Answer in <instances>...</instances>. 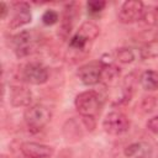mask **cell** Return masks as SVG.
Masks as SVG:
<instances>
[{"instance_id": "4", "label": "cell", "mask_w": 158, "mask_h": 158, "mask_svg": "<svg viewBox=\"0 0 158 158\" xmlns=\"http://www.w3.org/2000/svg\"><path fill=\"white\" fill-rule=\"evenodd\" d=\"M36 37L32 31L23 30L19 33H16L12 37L11 44H12V51L19 58L27 57L35 51L36 47Z\"/></svg>"}, {"instance_id": "8", "label": "cell", "mask_w": 158, "mask_h": 158, "mask_svg": "<svg viewBox=\"0 0 158 158\" xmlns=\"http://www.w3.org/2000/svg\"><path fill=\"white\" fill-rule=\"evenodd\" d=\"M102 75V63L101 62H89L81 65L78 70V77L85 85H95L101 81Z\"/></svg>"}, {"instance_id": "17", "label": "cell", "mask_w": 158, "mask_h": 158, "mask_svg": "<svg viewBox=\"0 0 158 158\" xmlns=\"http://www.w3.org/2000/svg\"><path fill=\"white\" fill-rule=\"evenodd\" d=\"M58 20H59L58 12H57L56 10H52V9L46 10V11L43 12V15H42V22H43L46 26H52V25L57 23Z\"/></svg>"}, {"instance_id": "6", "label": "cell", "mask_w": 158, "mask_h": 158, "mask_svg": "<svg viewBox=\"0 0 158 158\" xmlns=\"http://www.w3.org/2000/svg\"><path fill=\"white\" fill-rule=\"evenodd\" d=\"M118 20L122 23H135L143 19L144 16V5L139 0H128L125 1L118 10Z\"/></svg>"}, {"instance_id": "11", "label": "cell", "mask_w": 158, "mask_h": 158, "mask_svg": "<svg viewBox=\"0 0 158 158\" xmlns=\"http://www.w3.org/2000/svg\"><path fill=\"white\" fill-rule=\"evenodd\" d=\"M123 153L126 158H152L153 148L149 143L139 141V142H133L128 144L125 148Z\"/></svg>"}, {"instance_id": "10", "label": "cell", "mask_w": 158, "mask_h": 158, "mask_svg": "<svg viewBox=\"0 0 158 158\" xmlns=\"http://www.w3.org/2000/svg\"><path fill=\"white\" fill-rule=\"evenodd\" d=\"M20 152L25 158H49L53 154V148L37 142H23L20 146Z\"/></svg>"}, {"instance_id": "13", "label": "cell", "mask_w": 158, "mask_h": 158, "mask_svg": "<svg viewBox=\"0 0 158 158\" xmlns=\"http://www.w3.org/2000/svg\"><path fill=\"white\" fill-rule=\"evenodd\" d=\"M74 6H75L74 2L69 4V5L65 7L64 14H63V20H62V23H60V33H62L64 37H67V36L70 33V31H72V28H73V23H74L77 16H78L77 9H75Z\"/></svg>"}, {"instance_id": "2", "label": "cell", "mask_w": 158, "mask_h": 158, "mask_svg": "<svg viewBox=\"0 0 158 158\" xmlns=\"http://www.w3.org/2000/svg\"><path fill=\"white\" fill-rule=\"evenodd\" d=\"M75 109L80 116L96 117L101 109V98L95 90H86L77 95L74 100Z\"/></svg>"}, {"instance_id": "3", "label": "cell", "mask_w": 158, "mask_h": 158, "mask_svg": "<svg viewBox=\"0 0 158 158\" xmlns=\"http://www.w3.org/2000/svg\"><path fill=\"white\" fill-rule=\"evenodd\" d=\"M51 116H52L51 111L44 105L41 104L28 106L23 114V118L27 127L35 132L41 131L49 122Z\"/></svg>"}, {"instance_id": "12", "label": "cell", "mask_w": 158, "mask_h": 158, "mask_svg": "<svg viewBox=\"0 0 158 158\" xmlns=\"http://www.w3.org/2000/svg\"><path fill=\"white\" fill-rule=\"evenodd\" d=\"M32 101V93L22 85H14L10 89V102L12 106H28Z\"/></svg>"}, {"instance_id": "16", "label": "cell", "mask_w": 158, "mask_h": 158, "mask_svg": "<svg viewBox=\"0 0 158 158\" xmlns=\"http://www.w3.org/2000/svg\"><path fill=\"white\" fill-rule=\"evenodd\" d=\"M106 6V2L102 1V0H91V1H88L86 2V9H88V12L91 14V15H96V14H100Z\"/></svg>"}, {"instance_id": "19", "label": "cell", "mask_w": 158, "mask_h": 158, "mask_svg": "<svg viewBox=\"0 0 158 158\" xmlns=\"http://www.w3.org/2000/svg\"><path fill=\"white\" fill-rule=\"evenodd\" d=\"M0 17H1V20H4L6 16H7V14H9V6L6 5V2H4V1H1L0 2Z\"/></svg>"}, {"instance_id": "9", "label": "cell", "mask_w": 158, "mask_h": 158, "mask_svg": "<svg viewBox=\"0 0 158 158\" xmlns=\"http://www.w3.org/2000/svg\"><path fill=\"white\" fill-rule=\"evenodd\" d=\"M32 20L31 7L25 1H17L12 5V17L10 20V28H19L23 25L30 23Z\"/></svg>"}, {"instance_id": "14", "label": "cell", "mask_w": 158, "mask_h": 158, "mask_svg": "<svg viewBox=\"0 0 158 158\" xmlns=\"http://www.w3.org/2000/svg\"><path fill=\"white\" fill-rule=\"evenodd\" d=\"M141 86L147 91H154L158 89V72L146 70L139 77Z\"/></svg>"}, {"instance_id": "1", "label": "cell", "mask_w": 158, "mask_h": 158, "mask_svg": "<svg viewBox=\"0 0 158 158\" xmlns=\"http://www.w3.org/2000/svg\"><path fill=\"white\" fill-rule=\"evenodd\" d=\"M100 28L91 21L83 22L69 40V49L73 52L86 51L88 46L99 36Z\"/></svg>"}, {"instance_id": "15", "label": "cell", "mask_w": 158, "mask_h": 158, "mask_svg": "<svg viewBox=\"0 0 158 158\" xmlns=\"http://www.w3.org/2000/svg\"><path fill=\"white\" fill-rule=\"evenodd\" d=\"M116 59L121 63H131L135 59V53L131 48H120L116 51Z\"/></svg>"}, {"instance_id": "7", "label": "cell", "mask_w": 158, "mask_h": 158, "mask_svg": "<svg viewBox=\"0 0 158 158\" xmlns=\"http://www.w3.org/2000/svg\"><path fill=\"white\" fill-rule=\"evenodd\" d=\"M48 70L47 68L41 63H28L22 69V78L25 81L33 84V85H41L44 84L48 80Z\"/></svg>"}, {"instance_id": "18", "label": "cell", "mask_w": 158, "mask_h": 158, "mask_svg": "<svg viewBox=\"0 0 158 158\" xmlns=\"http://www.w3.org/2000/svg\"><path fill=\"white\" fill-rule=\"evenodd\" d=\"M146 126H147V128H148L151 132H153V133H158V115L151 117V118L147 121Z\"/></svg>"}, {"instance_id": "5", "label": "cell", "mask_w": 158, "mask_h": 158, "mask_svg": "<svg viewBox=\"0 0 158 158\" xmlns=\"http://www.w3.org/2000/svg\"><path fill=\"white\" fill-rule=\"evenodd\" d=\"M102 128L106 133L112 136H118L128 131L130 128V120L127 116L120 111H112L109 112L104 121H102Z\"/></svg>"}, {"instance_id": "20", "label": "cell", "mask_w": 158, "mask_h": 158, "mask_svg": "<svg viewBox=\"0 0 158 158\" xmlns=\"http://www.w3.org/2000/svg\"><path fill=\"white\" fill-rule=\"evenodd\" d=\"M152 22H153V25H156L158 27V7L152 14Z\"/></svg>"}]
</instances>
